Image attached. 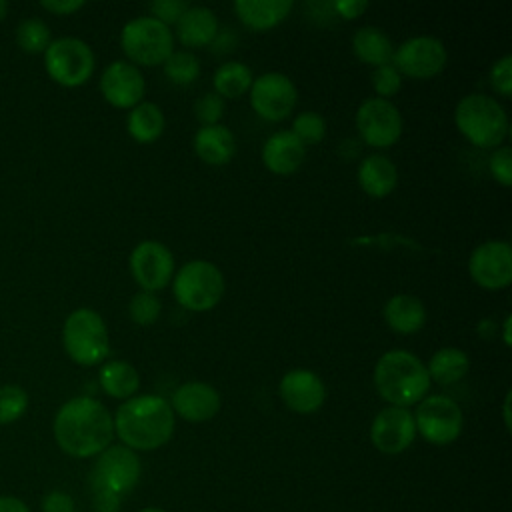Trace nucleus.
Returning a JSON list of instances; mask_svg holds the SVG:
<instances>
[{
    "label": "nucleus",
    "instance_id": "1",
    "mask_svg": "<svg viewBox=\"0 0 512 512\" xmlns=\"http://www.w3.org/2000/svg\"><path fill=\"white\" fill-rule=\"evenodd\" d=\"M52 430L62 452L74 458H90L110 446L114 420L102 402L78 396L60 406Z\"/></svg>",
    "mask_w": 512,
    "mask_h": 512
},
{
    "label": "nucleus",
    "instance_id": "2",
    "mask_svg": "<svg viewBox=\"0 0 512 512\" xmlns=\"http://www.w3.org/2000/svg\"><path fill=\"white\" fill-rule=\"evenodd\" d=\"M114 434L130 450H156L174 432V410L168 400L156 394L132 396L114 414Z\"/></svg>",
    "mask_w": 512,
    "mask_h": 512
},
{
    "label": "nucleus",
    "instance_id": "3",
    "mask_svg": "<svg viewBox=\"0 0 512 512\" xmlns=\"http://www.w3.org/2000/svg\"><path fill=\"white\" fill-rule=\"evenodd\" d=\"M140 480V458L124 444L102 450L90 472V488L98 512H118L120 502Z\"/></svg>",
    "mask_w": 512,
    "mask_h": 512
},
{
    "label": "nucleus",
    "instance_id": "4",
    "mask_svg": "<svg viewBox=\"0 0 512 512\" xmlns=\"http://www.w3.org/2000/svg\"><path fill=\"white\" fill-rule=\"evenodd\" d=\"M374 386L390 406L408 408L426 396L430 376L422 360L412 352L390 350L374 366Z\"/></svg>",
    "mask_w": 512,
    "mask_h": 512
},
{
    "label": "nucleus",
    "instance_id": "5",
    "mask_svg": "<svg viewBox=\"0 0 512 512\" xmlns=\"http://www.w3.org/2000/svg\"><path fill=\"white\" fill-rule=\"evenodd\" d=\"M454 120L458 130L476 146L494 148L502 144L508 132V116L500 102L488 94L464 96L456 110Z\"/></svg>",
    "mask_w": 512,
    "mask_h": 512
},
{
    "label": "nucleus",
    "instance_id": "6",
    "mask_svg": "<svg viewBox=\"0 0 512 512\" xmlns=\"http://www.w3.org/2000/svg\"><path fill=\"white\" fill-rule=\"evenodd\" d=\"M62 342L68 356L82 366H94L108 354V328L102 316L90 308L74 310L62 328Z\"/></svg>",
    "mask_w": 512,
    "mask_h": 512
},
{
    "label": "nucleus",
    "instance_id": "7",
    "mask_svg": "<svg viewBox=\"0 0 512 512\" xmlns=\"http://www.w3.org/2000/svg\"><path fill=\"white\" fill-rule=\"evenodd\" d=\"M172 290L180 306L204 312L214 308L224 296V276L212 262L192 260L176 272Z\"/></svg>",
    "mask_w": 512,
    "mask_h": 512
},
{
    "label": "nucleus",
    "instance_id": "8",
    "mask_svg": "<svg viewBox=\"0 0 512 512\" xmlns=\"http://www.w3.org/2000/svg\"><path fill=\"white\" fill-rule=\"evenodd\" d=\"M120 42L128 58L144 66L162 64L174 52L172 30L154 16H138L126 22Z\"/></svg>",
    "mask_w": 512,
    "mask_h": 512
},
{
    "label": "nucleus",
    "instance_id": "9",
    "mask_svg": "<svg viewBox=\"0 0 512 512\" xmlns=\"http://www.w3.org/2000/svg\"><path fill=\"white\" fill-rule=\"evenodd\" d=\"M44 64L50 78L62 86H80L94 72L92 48L72 36L56 38L44 50Z\"/></svg>",
    "mask_w": 512,
    "mask_h": 512
},
{
    "label": "nucleus",
    "instance_id": "10",
    "mask_svg": "<svg viewBox=\"0 0 512 512\" xmlns=\"http://www.w3.org/2000/svg\"><path fill=\"white\" fill-rule=\"evenodd\" d=\"M414 424L426 442L444 446L454 442L460 436L464 416L460 406L452 398L442 394H432V396H424L418 402Z\"/></svg>",
    "mask_w": 512,
    "mask_h": 512
},
{
    "label": "nucleus",
    "instance_id": "11",
    "mask_svg": "<svg viewBox=\"0 0 512 512\" xmlns=\"http://www.w3.org/2000/svg\"><path fill=\"white\" fill-rule=\"evenodd\" d=\"M356 128L368 146L388 148L402 134V116L390 100L366 98L356 110Z\"/></svg>",
    "mask_w": 512,
    "mask_h": 512
},
{
    "label": "nucleus",
    "instance_id": "12",
    "mask_svg": "<svg viewBox=\"0 0 512 512\" xmlns=\"http://www.w3.org/2000/svg\"><path fill=\"white\" fill-rule=\"evenodd\" d=\"M446 58V48L438 38L414 36L404 40L392 52L390 64L402 74L414 78H430L444 68Z\"/></svg>",
    "mask_w": 512,
    "mask_h": 512
},
{
    "label": "nucleus",
    "instance_id": "13",
    "mask_svg": "<svg viewBox=\"0 0 512 512\" xmlns=\"http://www.w3.org/2000/svg\"><path fill=\"white\" fill-rule=\"evenodd\" d=\"M296 86L282 72H266L252 80L250 104L266 120H282L296 106Z\"/></svg>",
    "mask_w": 512,
    "mask_h": 512
},
{
    "label": "nucleus",
    "instance_id": "14",
    "mask_svg": "<svg viewBox=\"0 0 512 512\" xmlns=\"http://www.w3.org/2000/svg\"><path fill=\"white\" fill-rule=\"evenodd\" d=\"M468 270L476 284L498 290L512 280V248L506 240H486L468 258Z\"/></svg>",
    "mask_w": 512,
    "mask_h": 512
},
{
    "label": "nucleus",
    "instance_id": "15",
    "mask_svg": "<svg viewBox=\"0 0 512 512\" xmlns=\"http://www.w3.org/2000/svg\"><path fill=\"white\" fill-rule=\"evenodd\" d=\"M130 272L142 290L156 292L170 282L174 274V256L164 244L144 240L136 244L130 254Z\"/></svg>",
    "mask_w": 512,
    "mask_h": 512
},
{
    "label": "nucleus",
    "instance_id": "16",
    "mask_svg": "<svg viewBox=\"0 0 512 512\" xmlns=\"http://www.w3.org/2000/svg\"><path fill=\"white\" fill-rule=\"evenodd\" d=\"M416 436L414 414L408 408L388 406L380 410L370 426V440L382 454L404 452Z\"/></svg>",
    "mask_w": 512,
    "mask_h": 512
},
{
    "label": "nucleus",
    "instance_id": "17",
    "mask_svg": "<svg viewBox=\"0 0 512 512\" xmlns=\"http://www.w3.org/2000/svg\"><path fill=\"white\" fill-rule=\"evenodd\" d=\"M100 90L112 106L128 108L142 100L146 84L142 72L134 64L116 60L104 68L100 76Z\"/></svg>",
    "mask_w": 512,
    "mask_h": 512
},
{
    "label": "nucleus",
    "instance_id": "18",
    "mask_svg": "<svg viewBox=\"0 0 512 512\" xmlns=\"http://www.w3.org/2000/svg\"><path fill=\"white\" fill-rule=\"evenodd\" d=\"M280 396L290 410L298 414H310L324 404L326 388L316 372L296 368L282 376Z\"/></svg>",
    "mask_w": 512,
    "mask_h": 512
},
{
    "label": "nucleus",
    "instance_id": "19",
    "mask_svg": "<svg viewBox=\"0 0 512 512\" xmlns=\"http://www.w3.org/2000/svg\"><path fill=\"white\" fill-rule=\"evenodd\" d=\"M172 410L188 422H206L220 410V394L214 386L192 380L184 382L172 394Z\"/></svg>",
    "mask_w": 512,
    "mask_h": 512
},
{
    "label": "nucleus",
    "instance_id": "20",
    "mask_svg": "<svg viewBox=\"0 0 512 512\" xmlns=\"http://www.w3.org/2000/svg\"><path fill=\"white\" fill-rule=\"evenodd\" d=\"M306 148L292 130L274 132L262 148V160L274 174H292L304 162Z\"/></svg>",
    "mask_w": 512,
    "mask_h": 512
},
{
    "label": "nucleus",
    "instance_id": "21",
    "mask_svg": "<svg viewBox=\"0 0 512 512\" xmlns=\"http://www.w3.org/2000/svg\"><path fill=\"white\" fill-rule=\"evenodd\" d=\"M194 150L208 164H226L236 152V138L224 124H204L194 134Z\"/></svg>",
    "mask_w": 512,
    "mask_h": 512
},
{
    "label": "nucleus",
    "instance_id": "22",
    "mask_svg": "<svg viewBox=\"0 0 512 512\" xmlns=\"http://www.w3.org/2000/svg\"><path fill=\"white\" fill-rule=\"evenodd\" d=\"M218 32L216 14L206 6H188L176 22V36L184 46H206Z\"/></svg>",
    "mask_w": 512,
    "mask_h": 512
},
{
    "label": "nucleus",
    "instance_id": "23",
    "mask_svg": "<svg viewBox=\"0 0 512 512\" xmlns=\"http://www.w3.org/2000/svg\"><path fill=\"white\" fill-rule=\"evenodd\" d=\"M358 182L366 194L384 198L394 190L398 182V170L388 156L370 154L358 166Z\"/></svg>",
    "mask_w": 512,
    "mask_h": 512
},
{
    "label": "nucleus",
    "instance_id": "24",
    "mask_svg": "<svg viewBox=\"0 0 512 512\" xmlns=\"http://www.w3.org/2000/svg\"><path fill=\"white\" fill-rule=\"evenodd\" d=\"M292 10V0H236V16L254 30H266L280 24Z\"/></svg>",
    "mask_w": 512,
    "mask_h": 512
},
{
    "label": "nucleus",
    "instance_id": "25",
    "mask_svg": "<svg viewBox=\"0 0 512 512\" xmlns=\"http://www.w3.org/2000/svg\"><path fill=\"white\" fill-rule=\"evenodd\" d=\"M384 320L394 332L412 334L424 326L426 310L416 296L396 294L384 304Z\"/></svg>",
    "mask_w": 512,
    "mask_h": 512
},
{
    "label": "nucleus",
    "instance_id": "26",
    "mask_svg": "<svg viewBox=\"0 0 512 512\" xmlns=\"http://www.w3.org/2000/svg\"><path fill=\"white\" fill-rule=\"evenodd\" d=\"M352 50L362 62L376 68L382 64H390L394 46L382 28L362 26L352 36Z\"/></svg>",
    "mask_w": 512,
    "mask_h": 512
},
{
    "label": "nucleus",
    "instance_id": "27",
    "mask_svg": "<svg viewBox=\"0 0 512 512\" xmlns=\"http://www.w3.org/2000/svg\"><path fill=\"white\" fill-rule=\"evenodd\" d=\"M98 382L102 390L112 398H132L140 386V376L130 362L112 360L100 368Z\"/></svg>",
    "mask_w": 512,
    "mask_h": 512
},
{
    "label": "nucleus",
    "instance_id": "28",
    "mask_svg": "<svg viewBox=\"0 0 512 512\" xmlns=\"http://www.w3.org/2000/svg\"><path fill=\"white\" fill-rule=\"evenodd\" d=\"M468 366H470V360L464 350L446 346L432 354L426 370H428V376L438 384H454L466 376Z\"/></svg>",
    "mask_w": 512,
    "mask_h": 512
},
{
    "label": "nucleus",
    "instance_id": "29",
    "mask_svg": "<svg viewBox=\"0 0 512 512\" xmlns=\"http://www.w3.org/2000/svg\"><path fill=\"white\" fill-rule=\"evenodd\" d=\"M128 132L138 142H152L164 130V114L154 102H138L126 120Z\"/></svg>",
    "mask_w": 512,
    "mask_h": 512
},
{
    "label": "nucleus",
    "instance_id": "30",
    "mask_svg": "<svg viewBox=\"0 0 512 512\" xmlns=\"http://www.w3.org/2000/svg\"><path fill=\"white\" fill-rule=\"evenodd\" d=\"M252 80H254L252 70L244 62H238V60H230V62L220 64L214 72V78H212L216 94L224 96V98L242 96L246 90H250Z\"/></svg>",
    "mask_w": 512,
    "mask_h": 512
},
{
    "label": "nucleus",
    "instance_id": "31",
    "mask_svg": "<svg viewBox=\"0 0 512 512\" xmlns=\"http://www.w3.org/2000/svg\"><path fill=\"white\" fill-rule=\"evenodd\" d=\"M164 74L174 84H190L200 76V60L188 50H174L164 62Z\"/></svg>",
    "mask_w": 512,
    "mask_h": 512
},
{
    "label": "nucleus",
    "instance_id": "32",
    "mask_svg": "<svg viewBox=\"0 0 512 512\" xmlns=\"http://www.w3.org/2000/svg\"><path fill=\"white\" fill-rule=\"evenodd\" d=\"M16 42L24 52L38 54L48 48L50 40V28L40 18H26L16 28Z\"/></svg>",
    "mask_w": 512,
    "mask_h": 512
},
{
    "label": "nucleus",
    "instance_id": "33",
    "mask_svg": "<svg viewBox=\"0 0 512 512\" xmlns=\"http://www.w3.org/2000/svg\"><path fill=\"white\" fill-rule=\"evenodd\" d=\"M28 408V394L16 384L0 388V424L16 422Z\"/></svg>",
    "mask_w": 512,
    "mask_h": 512
},
{
    "label": "nucleus",
    "instance_id": "34",
    "mask_svg": "<svg viewBox=\"0 0 512 512\" xmlns=\"http://www.w3.org/2000/svg\"><path fill=\"white\" fill-rule=\"evenodd\" d=\"M128 312L134 324L138 326H150L160 316V298L154 292L140 290L132 296L128 304Z\"/></svg>",
    "mask_w": 512,
    "mask_h": 512
},
{
    "label": "nucleus",
    "instance_id": "35",
    "mask_svg": "<svg viewBox=\"0 0 512 512\" xmlns=\"http://www.w3.org/2000/svg\"><path fill=\"white\" fill-rule=\"evenodd\" d=\"M292 132L300 138L302 144H314L320 142L326 134V122L318 112L306 110L300 112L292 122Z\"/></svg>",
    "mask_w": 512,
    "mask_h": 512
},
{
    "label": "nucleus",
    "instance_id": "36",
    "mask_svg": "<svg viewBox=\"0 0 512 512\" xmlns=\"http://www.w3.org/2000/svg\"><path fill=\"white\" fill-rule=\"evenodd\" d=\"M372 86L380 94V98L388 100V96H394L402 86L400 72L392 64L376 66L372 72Z\"/></svg>",
    "mask_w": 512,
    "mask_h": 512
},
{
    "label": "nucleus",
    "instance_id": "37",
    "mask_svg": "<svg viewBox=\"0 0 512 512\" xmlns=\"http://www.w3.org/2000/svg\"><path fill=\"white\" fill-rule=\"evenodd\" d=\"M196 118L204 124H218V120L224 114V98L218 96L216 92H206L202 94L196 104H194Z\"/></svg>",
    "mask_w": 512,
    "mask_h": 512
},
{
    "label": "nucleus",
    "instance_id": "38",
    "mask_svg": "<svg viewBox=\"0 0 512 512\" xmlns=\"http://www.w3.org/2000/svg\"><path fill=\"white\" fill-rule=\"evenodd\" d=\"M490 84L502 96L512 94V56L504 54L490 68Z\"/></svg>",
    "mask_w": 512,
    "mask_h": 512
},
{
    "label": "nucleus",
    "instance_id": "39",
    "mask_svg": "<svg viewBox=\"0 0 512 512\" xmlns=\"http://www.w3.org/2000/svg\"><path fill=\"white\" fill-rule=\"evenodd\" d=\"M490 172L500 184H504V186L512 184V152H510V146H500L492 152Z\"/></svg>",
    "mask_w": 512,
    "mask_h": 512
},
{
    "label": "nucleus",
    "instance_id": "40",
    "mask_svg": "<svg viewBox=\"0 0 512 512\" xmlns=\"http://www.w3.org/2000/svg\"><path fill=\"white\" fill-rule=\"evenodd\" d=\"M188 6L190 4L186 0H154L150 4V12L156 20L168 26L170 22H178V18L186 12Z\"/></svg>",
    "mask_w": 512,
    "mask_h": 512
},
{
    "label": "nucleus",
    "instance_id": "41",
    "mask_svg": "<svg viewBox=\"0 0 512 512\" xmlns=\"http://www.w3.org/2000/svg\"><path fill=\"white\" fill-rule=\"evenodd\" d=\"M42 512H76L74 498L64 490H50L42 498Z\"/></svg>",
    "mask_w": 512,
    "mask_h": 512
},
{
    "label": "nucleus",
    "instance_id": "42",
    "mask_svg": "<svg viewBox=\"0 0 512 512\" xmlns=\"http://www.w3.org/2000/svg\"><path fill=\"white\" fill-rule=\"evenodd\" d=\"M40 6L48 12L66 16V14H72V12L80 10L84 6V2L82 0H42Z\"/></svg>",
    "mask_w": 512,
    "mask_h": 512
},
{
    "label": "nucleus",
    "instance_id": "43",
    "mask_svg": "<svg viewBox=\"0 0 512 512\" xmlns=\"http://www.w3.org/2000/svg\"><path fill=\"white\" fill-rule=\"evenodd\" d=\"M332 8L342 16V18H356L360 16L366 8H368V2L364 0H338L332 4Z\"/></svg>",
    "mask_w": 512,
    "mask_h": 512
},
{
    "label": "nucleus",
    "instance_id": "44",
    "mask_svg": "<svg viewBox=\"0 0 512 512\" xmlns=\"http://www.w3.org/2000/svg\"><path fill=\"white\" fill-rule=\"evenodd\" d=\"M0 512H30V508L18 496H0Z\"/></svg>",
    "mask_w": 512,
    "mask_h": 512
},
{
    "label": "nucleus",
    "instance_id": "45",
    "mask_svg": "<svg viewBox=\"0 0 512 512\" xmlns=\"http://www.w3.org/2000/svg\"><path fill=\"white\" fill-rule=\"evenodd\" d=\"M508 406H510V392H508L506 398H504V424H506V428L510 430V410H508Z\"/></svg>",
    "mask_w": 512,
    "mask_h": 512
},
{
    "label": "nucleus",
    "instance_id": "46",
    "mask_svg": "<svg viewBox=\"0 0 512 512\" xmlns=\"http://www.w3.org/2000/svg\"><path fill=\"white\" fill-rule=\"evenodd\" d=\"M510 320H512L510 316H506V320H504V342H506L508 346H510V342H512V340H510Z\"/></svg>",
    "mask_w": 512,
    "mask_h": 512
},
{
    "label": "nucleus",
    "instance_id": "47",
    "mask_svg": "<svg viewBox=\"0 0 512 512\" xmlns=\"http://www.w3.org/2000/svg\"><path fill=\"white\" fill-rule=\"evenodd\" d=\"M6 12H8V4L4 0H0V20L6 16Z\"/></svg>",
    "mask_w": 512,
    "mask_h": 512
},
{
    "label": "nucleus",
    "instance_id": "48",
    "mask_svg": "<svg viewBox=\"0 0 512 512\" xmlns=\"http://www.w3.org/2000/svg\"><path fill=\"white\" fill-rule=\"evenodd\" d=\"M140 512H166V510H160V508H144Z\"/></svg>",
    "mask_w": 512,
    "mask_h": 512
}]
</instances>
